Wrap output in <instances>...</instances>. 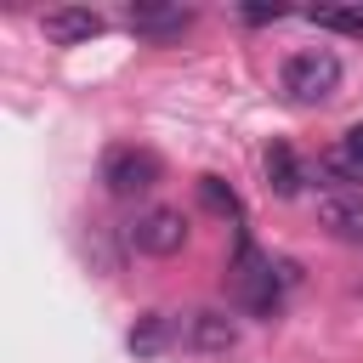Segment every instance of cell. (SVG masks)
<instances>
[{"label":"cell","mask_w":363,"mask_h":363,"mask_svg":"<svg viewBox=\"0 0 363 363\" xmlns=\"http://www.w3.org/2000/svg\"><path fill=\"white\" fill-rule=\"evenodd\" d=\"M244 17H250V23H278L284 6H244Z\"/></svg>","instance_id":"cell-15"},{"label":"cell","mask_w":363,"mask_h":363,"mask_svg":"<svg viewBox=\"0 0 363 363\" xmlns=\"http://www.w3.org/2000/svg\"><path fill=\"white\" fill-rule=\"evenodd\" d=\"M130 244H136L142 255H176V250L187 244V216L159 204V210H147V216L130 221Z\"/></svg>","instance_id":"cell-4"},{"label":"cell","mask_w":363,"mask_h":363,"mask_svg":"<svg viewBox=\"0 0 363 363\" xmlns=\"http://www.w3.org/2000/svg\"><path fill=\"white\" fill-rule=\"evenodd\" d=\"M318 176H323V187H340V193H363V164H357V159H346L340 147L318 159Z\"/></svg>","instance_id":"cell-11"},{"label":"cell","mask_w":363,"mask_h":363,"mask_svg":"<svg viewBox=\"0 0 363 363\" xmlns=\"http://www.w3.org/2000/svg\"><path fill=\"white\" fill-rule=\"evenodd\" d=\"M40 28H45L51 45H85V40H96L108 23H102L96 11H85V6H62V11H45Z\"/></svg>","instance_id":"cell-7"},{"label":"cell","mask_w":363,"mask_h":363,"mask_svg":"<svg viewBox=\"0 0 363 363\" xmlns=\"http://www.w3.org/2000/svg\"><path fill=\"white\" fill-rule=\"evenodd\" d=\"M301 182H306V170H301L295 147H289V142H272V147H267V187H272L278 199H295Z\"/></svg>","instance_id":"cell-9"},{"label":"cell","mask_w":363,"mask_h":363,"mask_svg":"<svg viewBox=\"0 0 363 363\" xmlns=\"http://www.w3.org/2000/svg\"><path fill=\"white\" fill-rule=\"evenodd\" d=\"M233 284H238V301H244L255 318H272V312H278V284H284V278H278V267L261 261L250 244H244L238 261H233Z\"/></svg>","instance_id":"cell-3"},{"label":"cell","mask_w":363,"mask_h":363,"mask_svg":"<svg viewBox=\"0 0 363 363\" xmlns=\"http://www.w3.org/2000/svg\"><path fill=\"white\" fill-rule=\"evenodd\" d=\"M164 176V159L153 147H108L102 153V187L113 199H136V193H153Z\"/></svg>","instance_id":"cell-2"},{"label":"cell","mask_w":363,"mask_h":363,"mask_svg":"<svg viewBox=\"0 0 363 363\" xmlns=\"http://www.w3.org/2000/svg\"><path fill=\"white\" fill-rule=\"evenodd\" d=\"M170 346V318L164 312H142L136 323H130V352L136 357H159Z\"/></svg>","instance_id":"cell-10"},{"label":"cell","mask_w":363,"mask_h":363,"mask_svg":"<svg viewBox=\"0 0 363 363\" xmlns=\"http://www.w3.org/2000/svg\"><path fill=\"white\" fill-rule=\"evenodd\" d=\"M199 199H204L216 216H227V221H244V204H238V193H233L221 176H199Z\"/></svg>","instance_id":"cell-12"},{"label":"cell","mask_w":363,"mask_h":363,"mask_svg":"<svg viewBox=\"0 0 363 363\" xmlns=\"http://www.w3.org/2000/svg\"><path fill=\"white\" fill-rule=\"evenodd\" d=\"M284 91H289V102H301V108L329 102V96L340 91V57H335V51H295V57L284 62Z\"/></svg>","instance_id":"cell-1"},{"label":"cell","mask_w":363,"mask_h":363,"mask_svg":"<svg viewBox=\"0 0 363 363\" xmlns=\"http://www.w3.org/2000/svg\"><path fill=\"white\" fill-rule=\"evenodd\" d=\"M340 153H346V159H357V164H363V119H357V125H352V130H346V142H340Z\"/></svg>","instance_id":"cell-14"},{"label":"cell","mask_w":363,"mask_h":363,"mask_svg":"<svg viewBox=\"0 0 363 363\" xmlns=\"http://www.w3.org/2000/svg\"><path fill=\"white\" fill-rule=\"evenodd\" d=\"M318 28H335V34H363V6H318L306 11Z\"/></svg>","instance_id":"cell-13"},{"label":"cell","mask_w":363,"mask_h":363,"mask_svg":"<svg viewBox=\"0 0 363 363\" xmlns=\"http://www.w3.org/2000/svg\"><path fill=\"white\" fill-rule=\"evenodd\" d=\"M125 28L142 34V40H182L193 28V11L187 6H130L125 11Z\"/></svg>","instance_id":"cell-6"},{"label":"cell","mask_w":363,"mask_h":363,"mask_svg":"<svg viewBox=\"0 0 363 363\" xmlns=\"http://www.w3.org/2000/svg\"><path fill=\"white\" fill-rule=\"evenodd\" d=\"M182 346H187L193 357H227V352L238 346V323H233L227 312L204 306V312H193V318H187V329H182Z\"/></svg>","instance_id":"cell-5"},{"label":"cell","mask_w":363,"mask_h":363,"mask_svg":"<svg viewBox=\"0 0 363 363\" xmlns=\"http://www.w3.org/2000/svg\"><path fill=\"white\" fill-rule=\"evenodd\" d=\"M318 221L340 238V244H363V193H329L318 204Z\"/></svg>","instance_id":"cell-8"}]
</instances>
